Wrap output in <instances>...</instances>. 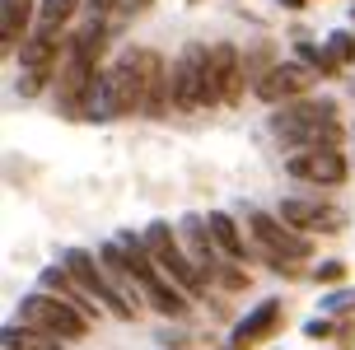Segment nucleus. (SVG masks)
Here are the masks:
<instances>
[{
  "mask_svg": "<svg viewBox=\"0 0 355 350\" xmlns=\"http://www.w3.org/2000/svg\"><path fill=\"white\" fill-rule=\"evenodd\" d=\"M107 98H112V112H159L164 107V66L155 52H126L117 66H112V80H107Z\"/></svg>",
  "mask_w": 355,
  "mask_h": 350,
  "instance_id": "nucleus-1",
  "label": "nucleus"
},
{
  "mask_svg": "<svg viewBox=\"0 0 355 350\" xmlns=\"http://www.w3.org/2000/svg\"><path fill=\"white\" fill-rule=\"evenodd\" d=\"M103 52V24H94L85 33H75L71 42V56L61 66V107L66 112H80L89 103V89H94V56Z\"/></svg>",
  "mask_w": 355,
  "mask_h": 350,
  "instance_id": "nucleus-2",
  "label": "nucleus"
},
{
  "mask_svg": "<svg viewBox=\"0 0 355 350\" xmlns=\"http://www.w3.org/2000/svg\"><path fill=\"white\" fill-rule=\"evenodd\" d=\"M56 66H61V24H42L24 47V94H37Z\"/></svg>",
  "mask_w": 355,
  "mask_h": 350,
  "instance_id": "nucleus-3",
  "label": "nucleus"
},
{
  "mask_svg": "<svg viewBox=\"0 0 355 350\" xmlns=\"http://www.w3.org/2000/svg\"><path fill=\"white\" fill-rule=\"evenodd\" d=\"M24 317H28V322H37L42 332L66 336V341L85 336V317L71 313V308H61V304H52V299H28V304H24Z\"/></svg>",
  "mask_w": 355,
  "mask_h": 350,
  "instance_id": "nucleus-4",
  "label": "nucleus"
},
{
  "mask_svg": "<svg viewBox=\"0 0 355 350\" xmlns=\"http://www.w3.org/2000/svg\"><path fill=\"white\" fill-rule=\"evenodd\" d=\"M290 173L304 177V182H341L346 164H341L332 150L322 155V145H318V155H300V159H290Z\"/></svg>",
  "mask_w": 355,
  "mask_h": 350,
  "instance_id": "nucleus-5",
  "label": "nucleus"
},
{
  "mask_svg": "<svg viewBox=\"0 0 355 350\" xmlns=\"http://www.w3.org/2000/svg\"><path fill=\"white\" fill-rule=\"evenodd\" d=\"M252 229H257V238H262L271 252H281V257H290V262H300L304 252H309V243H304V238H295V234H285L271 215H252Z\"/></svg>",
  "mask_w": 355,
  "mask_h": 350,
  "instance_id": "nucleus-6",
  "label": "nucleus"
},
{
  "mask_svg": "<svg viewBox=\"0 0 355 350\" xmlns=\"http://www.w3.org/2000/svg\"><path fill=\"white\" fill-rule=\"evenodd\" d=\"M150 247H155V257H159V266H168L187 290H196V271L187 266V257L178 252V243L168 238V229H150Z\"/></svg>",
  "mask_w": 355,
  "mask_h": 350,
  "instance_id": "nucleus-7",
  "label": "nucleus"
},
{
  "mask_svg": "<svg viewBox=\"0 0 355 350\" xmlns=\"http://www.w3.org/2000/svg\"><path fill=\"white\" fill-rule=\"evenodd\" d=\"M211 61H215L211 75L220 80V94H225V98H234V94H239V66H234V52H230V47H215Z\"/></svg>",
  "mask_w": 355,
  "mask_h": 350,
  "instance_id": "nucleus-8",
  "label": "nucleus"
},
{
  "mask_svg": "<svg viewBox=\"0 0 355 350\" xmlns=\"http://www.w3.org/2000/svg\"><path fill=\"white\" fill-rule=\"evenodd\" d=\"M285 220H295V225H327V229H337V220H332V210L300 206V201H285Z\"/></svg>",
  "mask_w": 355,
  "mask_h": 350,
  "instance_id": "nucleus-9",
  "label": "nucleus"
},
{
  "mask_svg": "<svg viewBox=\"0 0 355 350\" xmlns=\"http://www.w3.org/2000/svg\"><path fill=\"white\" fill-rule=\"evenodd\" d=\"M295 89H304V75H295V70H276L271 80H262V98H281V94H295Z\"/></svg>",
  "mask_w": 355,
  "mask_h": 350,
  "instance_id": "nucleus-10",
  "label": "nucleus"
},
{
  "mask_svg": "<svg viewBox=\"0 0 355 350\" xmlns=\"http://www.w3.org/2000/svg\"><path fill=\"white\" fill-rule=\"evenodd\" d=\"M28 24V0H5V42H15Z\"/></svg>",
  "mask_w": 355,
  "mask_h": 350,
  "instance_id": "nucleus-11",
  "label": "nucleus"
},
{
  "mask_svg": "<svg viewBox=\"0 0 355 350\" xmlns=\"http://www.w3.org/2000/svg\"><path fill=\"white\" fill-rule=\"evenodd\" d=\"M75 5H80V0H47V5H42V24H66V19L75 15Z\"/></svg>",
  "mask_w": 355,
  "mask_h": 350,
  "instance_id": "nucleus-12",
  "label": "nucleus"
},
{
  "mask_svg": "<svg viewBox=\"0 0 355 350\" xmlns=\"http://www.w3.org/2000/svg\"><path fill=\"white\" fill-rule=\"evenodd\" d=\"M211 229H215V238L225 243V252H230V257H243V247H239V238H234V229L225 225L220 215H211Z\"/></svg>",
  "mask_w": 355,
  "mask_h": 350,
  "instance_id": "nucleus-13",
  "label": "nucleus"
}]
</instances>
